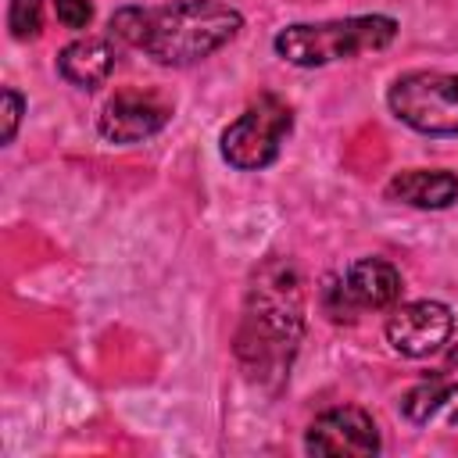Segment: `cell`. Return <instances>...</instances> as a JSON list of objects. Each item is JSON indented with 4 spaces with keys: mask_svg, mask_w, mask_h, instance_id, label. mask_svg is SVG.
Segmentation results:
<instances>
[{
    "mask_svg": "<svg viewBox=\"0 0 458 458\" xmlns=\"http://www.w3.org/2000/svg\"><path fill=\"white\" fill-rule=\"evenodd\" d=\"M301 326H304V301H301L297 272L286 261L265 265L250 286L240 354L250 358L258 372H283L301 340Z\"/></svg>",
    "mask_w": 458,
    "mask_h": 458,
    "instance_id": "1",
    "label": "cell"
},
{
    "mask_svg": "<svg viewBox=\"0 0 458 458\" xmlns=\"http://www.w3.org/2000/svg\"><path fill=\"white\" fill-rule=\"evenodd\" d=\"M243 29V18L236 7L218 0H179L157 11H147L143 43L140 50L150 54L157 64H193L222 50L236 32Z\"/></svg>",
    "mask_w": 458,
    "mask_h": 458,
    "instance_id": "2",
    "label": "cell"
},
{
    "mask_svg": "<svg viewBox=\"0 0 458 458\" xmlns=\"http://www.w3.org/2000/svg\"><path fill=\"white\" fill-rule=\"evenodd\" d=\"M397 36V21L386 14H358L318 25H286L276 36V54L297 68H322L333 61H347L369 50L390 47Z\"/></svg>",
    "mask_w": 458,
    "mask_h": 458,
    "instance_id": "3",
    "label": "cell"
},
{
    "mask_svg": "<svg viewBox=\"0 0 458 458\" xmlns=\"http://www.w3.org/2000/svg\"><path fill=\"white\" fill-rule=\"evenodd\" d=\"M386 104L415 132L458 136V75L454 72H408L394 79Z\"/></svg>",
    "mask_w": 458,
    "mask_h": 458,
    "instance_id": "4",
    "label": "cell"
},
{
    "mask_svg": "<svg viewBox=\"0 0 458 458\" xmlns=\"http://www.w3.org/2000/svg\"><path fill=\"white\" fill-rule=\"evenodd\" d=\"M290 125H293L290 107L279 97L265 93L236 122H229V129L222 132V157L240 172L268 168L279 157V147L290 136Z\"/></svg>",
    "mask_w": 458,
    "mask_h": 458,
    "instance_id": "5",
    "label": "cell"
},
{
    "mask_svg": "<svg viewBox=\"0 0 458 458\" xmlns=\"http://www.w3.org/2000/svg\"><path fill=\"white\" fill-rule=\"evenodd\" d=\"M304 447L311 454H344V458H369L379 451V429L369 411L344 404L322 411L304 437Z\"/></svg>",
    "mask_w": 458,
    "mask_h": 458,
    "instance_id": "6",
    "label": "cell"
},
{
    "mask_svg": "<svg viewBox=\"0 0 458 458\" xmlns=\"http://www.w3.org/2000/svg\"><path fill=\"white\" fill-rule=\"evenodd\" d=\"M451 329H454V315L440 301H411V304H401L386 318L390 347L408 358H426V354L440 351L447 344Z\"/></svg>",
    "mask_w": 458,
    "mask_h": 458,
    "instance_id": "7",
    "label": "cell"
},
{
    "mask_svg": "<svg viewBox=\"0 0 458 458\" xmlns=\"http://www.w3.org/2000/svg\"><path fill=\"white\" fill-rule=\"evenodd\" d=\"M165 122H168V107L157 97L118 93L104 104L97 129L107 143H140V140H150L154 132H161Z\"/></svg>",
    "mask_w": 458,
    "mask_h": 458,
    "instance_id": "8",
    "label": "cell"
},
{
    "mask_svg": "<svg viewBox=\"0 0 458 458\" xmlns=\"http://www.w3.org/2000/svg\"><path fill=\"white\" fill-rule=\"evenodd\" d=\"M344 290H347L354 308L379 311V308L397 304V297H401V272L390 261H383V258H358L347 268V276H344Z\"/></svg>",
    "mask_w": 458,
    "mask_h": 458,
    "instance_id": "9",
    "label": "cell"
},
{
    "mask_svg": "<svg viewBox=\"0 0 458 458\" xmlns=\"http://www.w3.org/2000/svg\"><path fill=\"white\" fill-rule=\"evenodd\" d=\"M111 68H114V47L104 36H82V39L68 43L57 57L61 79L79 89H97L100 82H107Z\"/></svg>",
    "mask_w": 458,
    "mask_h": 458,
    "instance_id": "10",
    "label": "cell"
},
{
    "mask_svg": "<svg viewBox=\"0 0 458 458\" xmlns=\"http://www.w3.org/2000/svg\"><path fill=\"white\" fill-rule=\"evenodd\" d=\"M386 197L411 204V208L440 211V208H451L458 200V175L440 172V168H429V172L411 168V172H401L386 182Z\"/></svg>",
    "mask_w": 458,
    "mask_h": 458,
    "instance_id": "11",
    "label": "cell"
},
{
    "mask_svg": "<svg viewBox=\"0 0 458 458\" xmlns=\"http://www.w3.org/2000/svg\"><path fill=\"white\" fill-rule=\"evenodd\" d=\"M401 411L408 422L426 426L437 415H447V422H458V379H444V376H429L422 383H415L404 397H401Z\"/></svg>",
    "mask_w": 458,
    "mask_h": 458,
    "instance_id": "12",
    "label": "cell"
},
{
    "mask_svg": "<svg viewBox=\"0 0 458 458\" xmlns=\"http://www.w3.org/2000/svg\"><path fill=\"white\" fill-rule=\"evenodd\" d=\"M7 29L14 39H36L43 29V0H11Z\"/></svg>",
    "mask_w": 458,
    "mask_h": 458,
    "instance_id": "13",
    "label": "cell"
},
{
    "mask_svg": "<svg viewBox=\"0 0 458 458\" xmlns=\"http://www.w3.org/2000/svg\"><path fill=\"white\" fill-rule=\"evenodd\" d=\"M143 25H147V7H122L111 18V36H118L122 43L140 47L143 43Z\"/></svg>",
    "mask_w": 458,
    "mask_h": 458,
    "instance_id": "14",
    "label": "cell"
},
{
    "mask_svg": "<svg viewBox=\"0 0 458 458\" xmlns=\"http://www.w3.org/2000/svg\"><path fill=\"white\" fill-rule=\"evenodd\" d=\"M57 21L64 29H86L93 21V4L89 0H54Z\"/></svg>",
    "mask_w": 458,
    "mask_h": 458,
    "instance_id": "15",
    "label": "cell"
},
{
    "mask_svg": "<svg viewBox=\"0 0 458 458\" xmlns=\"http://www.w3.org/2000/svg\"><path fill=\"white\" fill-rule=\"evenodd\" d=\"M0 100H4V111H0V114H4V132H0V140H4V143H11V140H14V132H18L21 111H25V100H21L14 89H4V97H0Z\"/></svg>",
    "mask_w": 458,
    "mask_h": 458,
    "instance_id": "16",
    "label": "cell"
},
{
    "mask_svg": "<svg viewBox=\"0 0 458 458\" xmlns=\"http://www.w3.org/2000/svg\"><path fill=\"white\" fill-rule=\"evenodd\" d=\"M447 361H451V365H454V369H458V344H454V347H451V351H447Z\"/></svg>",
    "mask_w": 458,
    "mask_h": 458,
    "instance_id": "17",
    "label": "cell"
}]
</instances>
